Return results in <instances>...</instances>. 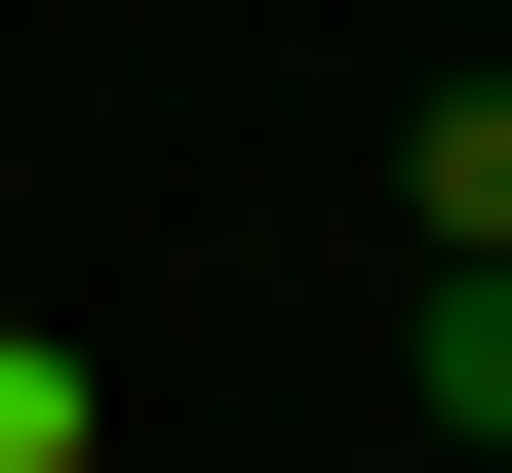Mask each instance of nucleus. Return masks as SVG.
Segmentation results:
<instances>
[{"mask_svg":"<svg viewBox=\"0 0 512 473\" xmlns=\"http://www.w3.org/2000/svg\"><path fill=\"white\" fill-rule=\"evenodd\" d=\"M394 237H434V276H512V40L434 79V119H394Z\"/></svg>","mask_w":512,"mask_h":473,"instance_id":"1","label":"nucleus"},{"mask_svg":"<svg viewBox=\"0 0 512 473\" xmlns=\"http://www.w3.org/2000/svg\"><path fill=\"white\" fill-rule=\"evenodd\" d=\"M0 473H119V355L79 316H0Z\"/></svg>","mask_w":512,"mask_h":473,"instance_id":"2","label":"nucleus"},{"mask_svg":"<svg viewBox=\"0 0 512 473\" xmlns=\"http://www.w3.org/2000/svg\"><path fill=\"white\" fill-rule=\"evenodd\" d=\"M394 355H434V434L512 473V276H434V316H394Z\"/></svg>","mask_w":512,"mask_h":473,"instance_id":"3","label":"nucleus"}]
</instances>
